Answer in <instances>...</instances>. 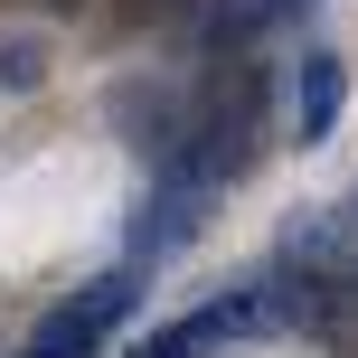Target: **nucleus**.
Masks as SVG:
<instances>
[{
  "mask_svg": "<svg viewBox=\"0 0 358 358\" xmlns=\"http://www.w3.org/2000/svg\"><path fill=\"white\" fill-rule=\"evenodd\" d=\"M38 85H48V38L0 29V94H38Z\"/></svg>",
  "mask_w": 358,
  "mask_h": 358,
  "instance_id": "nucleus-6",
  "label": "nucleus"
},
{
  "mask_svg": "<svg viewBox=\"0 0 358 358\" xmlns=\"http://www.w3.org/2000/svg\"><path fill=\"white\" fill-rule=\"evenodd\" d=\"M208 208H217L208 179H189L179 161H161V170H151V189H142V217H132V264H170L179 245H198Z\"/></svg>",
  "mask_w": 358,
  "mask_h": 358,
  "instance_id": "nucleus-3",
  "label": "nucleus"
},
{
  "mask_svg": "<svg viewBox=\"0 0 358 358\" xmlns=\"http://www.w3.org/2000/svg\"><path fill=\"white\" fill-rule=\"evenodd\" d=\"M142 311V264H113L104 283H85V292H66V302L48 311V321L29 330V349L19 358H104L113 349V330Z\"/></svg>",
  "mask_w": 358,
  "mask_h": 358,
  "instance_id": "nucleus-2",
  "label": "nucleus"
},
{
  "mask_svg": "<svg viewBox=\"0 0 358 358\" xmlns=\"http://www.w3.org/2000/svg\"><path fill=\"white\" fill-rule=\"evenodd\" d=\"M189 179H208V189H236L255 161H264V76L255 66H227L208 85V104H189V132H179L170 151Z\"/></svg>",
  "mask_w": 358,
  "mask_h": 358,
  "instance_id": "nucleus-1",
  "label": "nucleus"
},
{
  "mask_svg": "<svg viewBox=\"0 0 358 358\" xmlns=\"http://www.w3.org/2000/svg\"><path fill=\"white\" fill-rule=\"evenodd\" d=\"M113 123H123V142L161 170L179 151V132H189V104H179L170 85H151V76H132V85H113Z\"/></svg>",
  "mask_w": 358,
  "mask_h": 358,
  "instance_id": "nucleus-5",
  "label": "nucleus"
},
{
  "mask_svg": "<svg viewBox=\"0 0 358 358\" xmlns=\"http://www.w3.org/2000/svg\"><path fill=\"white\" fill-rule=\"evenodd\" d=\"M340 113H349V57L340 48H302L292 76H283V132L302 151H321L330 132H340Z\"/></svg>",
  "mask_w": 358,
  "mask_h": 358,
  "instance_id": "nucleus-4",
  "label": "nucleus"
},
{
  "mask_svg": "<svg viewBox=\"0 0 358 358\" xmlns=\"http://www.w3.org/2000/svg\"><path fill=\"white\" fill-rule=\"evenodd\" d=\"M311 10H321V0H245L255 29H292V19H311Z\"/></svg>",
  "mask_w": 358,
  "mask_h": 358,
  "instance_id": "nucleus-7",
  "label": "nucleus"
}]
</instances>
